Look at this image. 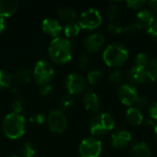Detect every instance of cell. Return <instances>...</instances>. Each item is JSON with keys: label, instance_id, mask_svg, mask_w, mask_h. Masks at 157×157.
<instances>
[{"label": "cell", "instance_id": "obj_8", "mask_svg": "<svg viewBox=\"0 0 157 157\" xmlns=\"http://www.w3.org/2000/svg\"><path fill=\"white\" fill-rule=\"evenodd\" d=\"M102 151V144L97 138H86L79 145L81 157H99Z\"/></svg>", "mask_w": 157, "mask_h": 157}, {"label": "cell", "instance_id": "obj_1", "mask_svg": "<svg viewBox=\"0 0 157 157\" xmlns=\"http://www.w3.org/2000/svg\"><path fill=\"white\" fill-rule=\"evenodd\" d=\"M48 52L50 58L55 63H66L72 59V44L67 39L54 38L49 45Z\"/></svg>", "mask_w": 157, "mask_h": 157}, {"label": "cell", "instance_id": "obj_40", "mask_svg": "<svg viewBox=\"0 0 157 157\" xmlns=\"http://www.w3.org/2000/svg\"><path fill=\"white\" fill-rule=\"evenodd\" d=\"M147 34L157 41V22H155L148 29H147Z\"/></svg>", "mask_w": 157, "mask_h": 157}, {"label": "cell", "instance_id": "obj_6", "mask_svg": "<svg viewBox=\"0 0 157 157\" xmlns=\"http://www.w3.org/2000/svg\"><path fill=\"white\" fill-rule=\"evenodd\" d=\"M102 23V16L100 12L96 8H89L84 11L78 21V25L81 29L92 30L98 28Z\"/></svg>", "mask_w": 157, "mask_h": 157}, {"label": "cell", "instance_id": "obj_35", "mask_svg": "<svg viewBox=\"0 0 157 157\" xmlns=\"http://www.w3.org/2000/svg\"><path fill=\"white\" fill-rule=\"evenodd\" d=\"M74 104V100L72 98V97L70 95L67 96H63L61 99H60V106L63 109H70Z\"/></svg>", "mask_w": 157, "mask_h": 157}, {"label": "cell", "instance_id": "obj_39", "mask_svg": "<svg viewBox=\"0 0 157 157\" xmlns=\"http://www.w3.org/2000/svg\"><path fill=\"white\" fill-rule=\"evenodd\" d=\"M46 120H47V117L43 113H37L30 119L32 122H35L37 124H42Z\"/></svg>", "mask_w": 157, "mask_h": 157}, {"label": "cell", "instance_id": "obj_4", "mask_svg": "<svg viewBox=\"0 0 157 157\" xmlns=\"http://www.w3.org/2000/svg\"><path fill=\"white\" fill-rule=\"evenodd\" d=\"M115 126V120L109 113H98L89 121V130L94 136H103L112 131Z\"/></svg>", "mask_w": 157, "mask_h": 157}, {"label": "cell", "instance_id": "obj_2", "mask_svg": "<svg viewBox=\"0 0 157 157\" xmlns=\"http://www.w3.org/2000/svg\"><path fill=\"white\" fill-rule=\"evenodd\" d=\"M102 57L104 63L108 66L119 69L127 62L129 58V51L121 43H111L104 50Z\"/></svg>", "mask_w": 157, "mask_h": 157}, {"label": "cell", "instance_id": "obj_9", "mask_svg": "<svg viewBox=\"0 0 157 157\" xmlns=\"http://www.w3.org/2000/svg\"><path fill=\"white\" fill-rule=\"evenodd\" d=\"M65 88L69 95H80L86 88V82L85 78L76 74H70L65 79Z\"/></svg>", "mask_w": 157, "mask_h": 157}, {"label": "cell", "instance_id": "obj_18", "mask_svg": "<svg viewBox=\"0 0 157 157\" xmlns=\"http://www.w3.org/2000/svg\"><path fill=\"white\" fill-rule=\"evenodd\" d=\"M126 120L128 123L132 126H139L144 121V115L142 110L137 109L136 107H131L126 111Z\"/></svg>", "mask_w": 157, "mask_h": 157}, {"label": "cell", "instance_id": "obj_10", "mask_svg": "<svg viewBox=\"0 0 157 157\" xmlns=\"http://www.w3.org/2000/svg\"><path fill=\"white\" fill-rule=\"evenodd\" d=\"M118 98L123 105L132 107L136 103L139 95L134 86L131 84H123L118 89Z\"/></svg>", "mask_w": 157, "mask_h": 157}, {"label": "cell", "instance_id": "obj_17", "mask_svg": "<svg viewBox=\"0 0 157 157\" xmlns=\"http://www.w3.org/2000/svg\"><path fill=\"white\" fill-rule=\"evenodd\" d=\"M18 2L0 0V17L6 18L11 17L18 8Z\"/></svg>", "mask_w": 157, "mask_h": 157}, {"label": "cell", "instance_id": "obj_44", "mask_svg": "<svg viewBox=\"0 0 157 157\" xmlns=\"http://www.w3.org/2000/svg\"><path fill=\"white\" fill-rule=\"evenodd\" d=\"M6 157H18L17 155H9V156H6Z\"/></svg>", "mask_w": 157, "mask_h": 157}, {"label": "cell", "instance_id": "obj_20", "mask_svg": "<svg viewBox=\"0 0 157 157\" xmlns=\"http://www.w3.org/2000/svg\"><path fill=\"white\" fill-rule=\"evenodd\" d=\"M58 16L59 17L65 22H73L75 20V18L76 17V13L75 11L69 7V6H62L58 9Z\"/></svg>", "mask_w": 157, "mask_h": 157}, {"label": "cell", "instance_id": "obj_32", "mask_svg": "<svg viewBox=\"0 0 157 157\" xmlns=\"http://www.w3.org/2000/svg\"><path fill=\"white\" fill-rule=\"evenodd\" d=\"M145 4L146 3L144 0H128L126 2V5H127L128 7H130L132 9H135V10L144 9Z\"/></svg>", "mask_w": 157, "mask_h": 157}, {"label": "cell", "instance_id": "obj_28", "mask_svg": "<svg viewBox=\"0 0 157 157\" xmlns=\"http://www.w3.org/2000/svg\"><path fill=\"white\" fill-rule=\"evenodd\" d=\"M20 153L22 157H35L36 149L30 143H25L21 148Z\"/></svg>", "mask_w": 157, "mask_h": 157}, {"label": "cell", "instance_id": "obj_25", "mask_svg": "<svg viewBox=\"0 0 157 157\" xmlns=\"http://www.w3.org/2000/svg\"><path fill=\"white\" fill-rule=\"evenodd\" d=\"M12 84V76L6 70H0V89L7 88Z\"/></svg>", "mask_w": 157, "mask_h": 157}, {"label": "cell", "instance_id": "obj_7", "mask_svg": "<svg viewBox=\"0 0 157 157\" xmlns=\"http://www.w3.org/2000/svg\"><path fill=\"white\" fill-rule=\"evenodd\" d=\"M47 124L51 132L62 133L67 128V119L62 110L54 109L47 116Z\"/></svg>", "mask_w": 157, "mask_h": 157}, {"label": "cell", "instance_id": "obj_16", "mask_svg": "<svg viewBox=\"0 0 157 157\" xmlns=\"http://www.w3.org/2000/svg\"><path fill=\"white\" fill-rule=\"evenodd\" d=\"M42 30L49 36L57 38V36L62 32L63 28L61 24L53 18H46L42 21L41 25Z\"/></svg>", "mask_w": 157, "mask_h": 157}, {"label": "cell", "instance_id": "obj_37", "mask_svg": "<svg viewBox=\"0 0 157 157\" xmlns=\"http://www.w3.org/2000/svg\"><path fill=\"white\" fill-rule=\"evenodd\" d=\"M135 104H136V108L139 109L140 110L148 108L149 105H150L149 100H148V98L146 97H139Z\"/></svg>", "mask_w": 157, "mask_h": 157}, {"label": "cell", "instance_id": "obj_19", "mask_svg": "<svg viewBox=\"0 0 157 157\" xmlns=\"http://www.w3.org/2000/svg\"><path fill=\"white\" fill-rule=\"evenodd\" d=\"M131 155L132 157H150L151 149L146 143L138 142L132 146Z\"/></svg>", "mask_w": 157, "mask_h": 157}, {"label": "cell", "instance_id": "obj_38", "mask_svg": "<svg viewBox=\"0 0 157 157\" xmlns=\"http://www.w3.org/2000/svg\"><path fill=\"white\" fill-rule=\"evenodd\" d=\"M148 112H149V116L150 119H152L153 121H157V101H155L153 103H151L148 107Z\"/></svg>", "mask_w": 157, "mask_h": 157}, {"label": "cell", "instance_id": "obj_11", "mask_svg": "<svg viewBox=\"0 0 157 157\" xmlns=\"http://www.w3.org/2000/svg\"><path fill=\"white\" fill-rule=\"evenodd\" d=\"M105 42V38L102 34L100 33H94L89 36H87L83 44L85 49L88 52H96L101 49Z\"/></svg>", "mask_w": 157, "mask_h": 157}, {"label": "cell", "instance_id": "obj_41", "mask_svg": "<svg viewBox=\"0 0 157 157\" xmlns=\"http://www.w3.org/2000/svg\"><path fill=\"white\" fill-rule=\"evenodd\" d=\"M148 6H149V9L152 11V13L157 16V0H152L148 3Z\"/></svg>", "mask_w": 157, "mask_h": 157}, {"label": "cell", "instance_id": "obj_21", "mask_svg": "<svg viewBox=\"0 0 157 157\" xmlns=\"http://www.w3.org/2000/svg\"><path fill=\"white\" fill-rule=\"evenodd\" d=\"M31 77H32L31 71L29 69H26V68L19 69L15 74V79L18 83H21V84H27V83L30 82Z\"/></svg>", "mask_w": 157, "mask_h": 157}, {"label": "cell", "instance_id": "obj_36", "mask_svg": "<svg viewBox=\"0 0 157 157\" xmlns=\"http://www.w3.org/2000/svg\"><path fill=\"white\" fill-rule=\"evenodd\" d=\"M11 108H12L14 113L20 114V112L22 111V109L24 108L23 101L20 98H15L11 103Z\"/></svg>", "mask_w": 157, "mask_h": 157}, {"label": "cell", "instance_id": "obj_12", "mask_svg": "<svg viewBox=\"0 0 157 157\" xmlns=\"http://www.w3.org/2000/svg\"><path fill=\"white\" fill-rule=\"evenodd\" d=\"M132 141V134L125 131L120 130L112 133L111 135V145L115 148H124Z\"/></svg>", "mask_w": 157, "mask_h": 157}, {"label": "cell", "instance_id": "obj_5", "mask_svg": "<svg viewBox=\"0 0 157 157\" xmlns=\"http://www.w3.org/2000/svg\"><path fill=\"white\" fill-rule=\"evenodd\" d=\"M32 75L38 86L44 84H49L52 83L54 75V69L49 62L40 60L34 67Z\"/></svg>", "mask_w": 157, "mask_h": 157}, {"label": "cell", "instance_id": "obj_31", "mask_svg": "<svg viewBox=\"0 0 157 157\" xmlns=\"http://www.w3.org/2000/svg\"><path fill=\"white\" fill-rule=\"evenodd\" d=\"M77 67L79 69H86L90 63V56L87 53H83L77 60Z\"/></svg>", "mask_w": 157, "mask_h": 157}, {"label": "cell", "instance_id": "obj_22", "mask_svg": "<svg viewBox=\"0 0 157 157\" xmlns=\"http://www.w3.org/2000/svg\"><path fill=\"white\" fill-rule=\"evenodd\" d=\"M146 72L148 75V80L150 81H155L157 79V56L154 57L150 60L147 67Z\"/></svg>", "mask_w": 157, "mask_h": 157}, {"label": "cell", "instance_id": "obj_43", "mask_svg": "<svg viewBox=\"0 0 157 157\" xmlns=\"http://www.w3.org/2000/svg\"><path fill=\"white\" fill-rule=\"evenodd\" d=\"M154 130H155V135H156V138H157V121H155V124Z\"/></svg>", "mask_w": 157, "mask_h": 157}, {"label": "cell", "instance_id": "obj_29", "mask_svg": "<svg viewBox=\"0 0 157 157\" xmlns=\"http://www.w3.org/2000/svg\"><path fill=\"white\" fill-rule=\"evenodd\" d=\"M109 80L110 81V83L112 84H120L122 82L123 80V75L122 72L119 69H115L114 71H112L109 76Z\"/></svg>", "mask_w": 157, "mask_h": 157}, {"label": "cell", "instance_id": "obj_13", "mask_svg": "<svg viewBox=\"0 0 157 157\" xmlns=\"http://www.w3.org/2000/svg\"><path fill=\"white\" fill-rule=\"evenodd\" d=\"M128 79L131 82V85H141L148 80V75L146 69L138 67L136 65L132 66L128 72Z\"/></svg>", "mask_w": 157, "mask_h": 157}, {"label": "cell", "instance_id": "obj_34", "mask_svg": "<svg viewBox=\"0 0 157 157\" xmlns=\"http://www.w3.org/2000/svg\"><path fill=\"white\" fill-rule=\"evenodd\" d=\"M39 93L41 96H50L53 92V86L52 83L44 84L41 86H39Z\"/></svg>", "mask_w": 157, "mask_h": 157}, {"label": "cell", "instance_id": "obj_26", "mask_svg": "<svg viewBox=\"0 0 157 157\" xmlns=\"http://www.w3.org/2000/svg\"><path fill=\"white\" fill-rule=\"evenodd\" d=\"M141 30H142V27L136 21L128 24L123 29V31L130 36H136L141 32Z\"/></svg>", "mask_w": 157, "mask_h": 157}, {"label": "cell", "instance_id": "obj_24", "mask_svg": "<svg viewBox=\"0 0 157 157\" xmlns=\"http://www.w3.org/2000/svg\"><path fill=\"white\" fill-rule=\"evenodd\" d=\"M102 76H103V74H102L101 70H99V69H93L87 75V81L91 85H97V84H98L101 81Z\"/></svg>", "mask_w": 157, "mask_h": 157}, {"label": "cell", "instance_id": "obj_30", "mask_svg": "<svg viewBox=\"0 0 157 157\" xmlns=\"http://www.w3.org/2000/svg\"><path fill=\"white\" fill-rule=\"evenodd\" d=\"M124 28L118 22L112 21L109 22V24L108 25V30L109 33L113 34V35H119L123 31Z\"/></svg>", "mask_w": 157, "mask_h": 157}, {"label": "cell", "instance_id": "obj_33", "mask_svg": "<svg viewBox=\"0 0 157 157\" xmlns=\"http://www.w3.org/2000/svg\"><path fill=\"white\" fill-rule=\"evenodd\" d=\"M117 14H118V6L116 5H110L106 9V17L110 22H112L115 19Z\"/></svg>", "mask_w": 157, "mask_h": 157}, {"label": "cell", "instance_id": "obj_14", "mask_svg": "<svg viewBox=\"0 0 157 157\" xmlns=\"http://www.w3.org/2000/svg\"><path fill=\"white\" fill-rule=\"evenodd\" d=\"M83 104L87 110H89L91 112H95V113L98 112L100 109V107H101L100 100H99L98 95L92 90L87 91L84 95Z\"/></svg>", "mask_w": 157, "mask_h": 157}, {"label": "cell", "instance_id": "obj_23", "mask_svg": "<svg viewBox=\"0 0 157 157\" xmlns=\"http://www.w3.org/2000/svg\"><path fill=\"white\" fill-rule=\"evenodd\" d=\"M80 29H81V28L77 23L70 22V23H67L65 25V27L63 28V32H64L66 37L73 38V37H75L76 35L79 34Z\"/></svg>", "mask_w": 157, "mask_h": 157}, {"label": "cell", "instance_id": "obj_15", "mask_svg": "<svg viewBox=\"0 0 157 157\" xmlns=\"http://www.w3.org/2000/svg\"><path fill=\"white\" fill-rule=\"evenodd\" d=\"M136 22L142 27V29H148L155 22V17L149 8H144L138 12Z\"/></svg>", "mask_w": 157, "mask_h": 157}, {"label": "cell", "instance_id": "obj_3", "mask_svg": "<svg viewBox=\"0 0 157 157\" xmlns=\"http://www.w3.org/2000/svg\"><path fill=\"white\" fill-rule=\"evenodd\" d=\"M4 134L12 140L20 138L26 131V120L23 115L17 113L7 114L2 123Z\"/></svg>", "mask_w": 157, "mask_h": 157}, {"label": "cell", "instance_id": "obj_27", "mask_svg": "<svg viewBox=\"0 0 157 157\" xmlns=\"http://www.w3.org/2000/svg\"><path fill=\"white\" fill-rule=\"evenodd\" d=\"M149 62H150L149 56L144 52H140L135 57V65L138 66V67L146 69Z\"/></svg>", "mask_w": 157, "mask_h": 157}, {"label": "cell", "instance_id": "obj_42", "mask_svg": "<svg viewBox=\"0 0 157 157\" xmlns=\"http://www.w3.org/2000/svg\"><path fill=\"white\" fill-rule=\"evenodd\" d=\"M6 20L4 17H0V34L3 33L5 30H6Z\"/></svg>", "mask_w": 157, "mask_h": 157}]
</instances>
